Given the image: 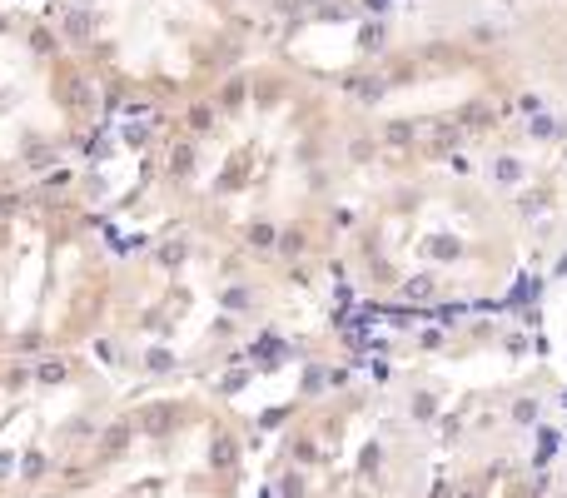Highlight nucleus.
<instances>
[{"mask_svg":"<svg viewBox=\"0 0 567 498\" xmlns=\"http://www.w3.org/2000/svg\"><path fill=\"white\" fill-rule=\"evenodd\" d=\"M60 30H65V40H85V35L95 30V15H90V11H70Z\"/></svg>","mask_w":567,"mask_h":498,"instance_id":"1","label":"nucleus"},{"mask_svg":"<svg viewBox=\"0 0 567 498\" xmlns=\"http://www.w3.org/2000/svg\"><path fill=\"white\" fill-rule=\"evenodd\" d=\"M209 464H214V468H229V464H234V438H214Z\"/></svg>","mask_w":567,"mask_h":498,"instance_id":"2","label":"nucleus"},{"mask_svg":"<svg viewBox=\"0 0 567 498\" xmlns=\"http://www.w3.org/2000/svg\"><path fill=\"white\" fill-rule=\"evenodd\" d=\"M169 424H175V414H169V409H164V404H159V409H149V414H145V433H164V428H169Z\"/></svg>","mask_w":567,"mask_h":498,"instance_id":"3","label":"nucleus"},{"mask_svg":"<svg viewBox=\"0 0 567 498\" xmlns=\"http://www.w3.org/2000/svg\"><path fill=\"white\" fill-rule=\"evenodd\" d=\"M125 438H130V428H125V424H115V428L105 433V454H125Z\"/></svg>","mask_w":567,"mask_h":498,"instance_id":"4","label":"nucleus"},{"mask_svg":"<svg viewBox=\"0 0 567 498\" xmlns=\"http://www.w3.org/2000/svg\"><path fill=\"white\" fill-rule=\"evenodd\" d=\"M35 374H40L45 384H60V379H65V364H60V359H45V364H40Z\"/></svg>","mask_w":567,"mask_h":498,"instance_id":"5","label":"nucleus"},{"mask_svg":"<svg viewBox=\"0 0 567 498\" xmlns=\"http://www.w3.org/2000/svg\"><path fill=\"white\" fill-rule=\"evenodd\" d=\"M159 259H164V264H180V259H185V244H180V240H169V244L159 249Z\"/></svg>","mask_w":567,"mask_h":498,"instance_id":"6","label":"nucleus"},{"mask_svg":"<svg viewBox=\"0 0 567 498\" xmlns=\"http://www.w3.org/2000/svg\"><path fill=\"white\" fill-rule=\"evenodd\" d=\"M254 244H274V230H269V225H254Z\"/></svg>","mask_w":567,"mask_h":498,"instance_id":"7","label":"nucleus"}]
</instances>
